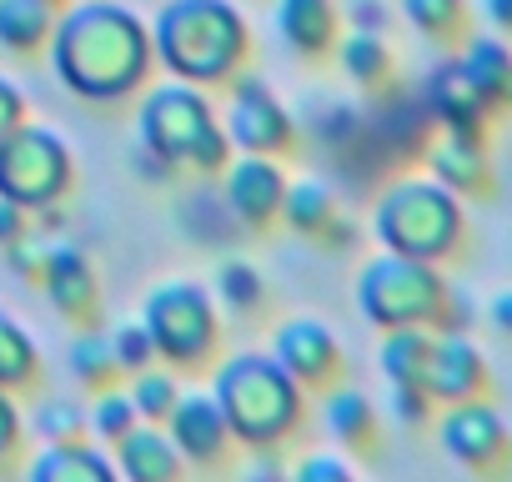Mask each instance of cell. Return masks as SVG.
<instances>
[{"label": "cell", "instance_id": "obj_40", "mask_svg": "<svg viewBox=\"0 0 512 482\" xmlns=\"http://www.w3.org/2000/svg\"><path fill=\"white\" fill-rule=\"evenodd\" d=\"M26 206H16L11 196H0V247H11L16 236H26Z\"/></svg>", "mask_w": 512, "mask_h": 482}, {"label": "cell", "instance_id": "obj_7", "mask_svg": "<svg viewBox=\"0 0 512 482\" xmlns=\"http://www.w3.org/2000/svg\"><path fill=\"white\" fill-rule=\"evenodd\" d=\"M71 146L36 121H21L0 136V196H11L26 211L56 206L71 191Z\"/></svg>", "mask_w": 512, "mask_h": 482}, {"label": "cell", "instance_id": "obj_1", "mask_svg": "<svg viewBox=\"0 0 512 482\" xmlns=\"http://www.w3.org/2000/svg\"><path fill=\"white\" fill-rule=\"evenodd\" d=\"M51 66L71 96L121 101L151 76V31L121 0H76L51 26Z\"/></svg>", "mask_w": 512, "mask_h": 482}, {"label": "cell", "instance_id": "obj_10", "mask_svg": "<svg viewBox=\"0 0 512 482\" xmlns=\"http://www.w3.org/2000/svg\"><path fill=\"white\" fill-rule=\"evenodd\" d=\"M226 81H231V111L221 121L226 141L236 151H267V156L287 151L297 126H292V111L272 96V86L262 76H236V71Z\"/></svg>", "mask_w": 512, "mask_h": 482}, {"label": "cell", "instance_id": "obj_24", "mask_svg": "<svg viewBox=\"0 0 512 482\" xmlns=\"http://www.w3.org/2000/svg\"><path fill=\"white\" fill-rule=\"evenodd\" d=\"M427 347H432V327H387L382 332V372L387 382H422V362H427Z\"/></svg>", "mask_w": 512, "mask_h": 482}, {"label": "cell", "instance_id": "obj_34", "mask_svg": "<svg viewBox=\"0 0 512 482\" xmlns=\"http://www.w3.org/2000/svg\"><path fill=\"white\" fill-rule=\"evenodd\" d=\"M111 352H116V367L121 372H141V367L156 362V342H151V332L141 322H121L111 332Z\"/></svg>", "mask_w": 512, "mask_h": 482}, {"label": "cell", "instance_id": "obj_8", "mask_svg": "<svg viewBox=\"0 0 512 482\" xmlns=\"http://www.w3.org/2000/svg\"><path fill=\"white\" fill-rule=\"evenodd\" d=\"M141 327L151 332L156 357H166L176 367H196L216 347V327L221 322H216V302H211L206 287H196L186 277H171V282L146 292Z\"/></svg>", "mask_w": 512, "mask_h": 482}, {"label": "cell", "instance_id": "obj_36", "mask_svg": "<svg viewBox=\"0 0 512 482\" xmlns=\"http://www.w3.org/2000/svg\"><path fill=\"white\" fill-rule=\"evenodd\" d=\"M46 247H51V241H41V236H36V241H31V236H16L6 252H11V267L36 282V277H41V262H46Z\"/></svg>", "mask_w": 512, "mask_h": 482}, {"label": "cell", "instance_id": "obj_29", "mask_svg": "<svg viewBox=\"0 0 512 482\" xmlns=\"http://www.w3.org/2000/svg\"><path fill=\"white\" fill-rule=\"evenodd\" d=\"M71 372L91 387H106L121 367H116V352H111V332H81L71 342Z\"/></svg>", "mask_w": 512, "mask_h": 482}, {"label": "cell", "instance_id": "obj_9", "mask_svg": "<svg viewBox=\"0 0 512 482\" xmlns=\"http://www.w3.org/2000/svg\"><path fill=\"white\" fill-rule=\"evenodd\" d=\"M437 442L452 462H462L472 472H497L512 457V432H507L502 412L482 397L447 402L442 417H437Z\"/></svg>", "mask_w": 512, "mask_h": 482}, {"label": "cell", "instance_id": "obj_3", "mask_svg": "<svg viewBox=\"0 0 512 482\" xmlns=\"http://www.w3.org/2000/svg\"><path fill=\"white\" fill-rule=\"evenodd\" d=\"M211 397H216L231 437H241L251 447H272L302 417V382L277 357H262V352L226 357L211 382Z\"/></svg>", "mask_w": 512, "mask_h": 482}, {"label": "cell", "instance_id": "obj_15", "mask_svg": "<svg viewBox=\"0 0 512 482\" xmlns=\"http://www.w3.org/2000/svg\"><path fill=\"white\" fill-rule=\"evenodd\" d=\"M427 106L432 116L447 126V131H467V136H482V121H487V101L482 91L472 86V76L462 71V61H442L432 76H427Z\"/></svg>", "mask_w": 512, "mask_h": 482}, {"label": "cell", "instance_id": "obj_32", "mask_svg": "<svg viewBox=\"0 0 512 482\" xmlns=\"http://www.w3.org/2000/svg\"><path fill=\"white\" fill-rule=\"evenodd\" d=\"M216 297H221L231 312H256V307H262V297H267V287H262V277H256L251 262H221V272H216Z\"/></svg>", "mask_w": 512, "mask_h": 482}, {"label": "cell", "instance_id": "obj_33", "mask_svg": "<svg viewBox=\"0 0 512 482\" xmlns=\"http://www.w3.org/2000/svg\"><path fill=\"white\" fill-rule=\"evenodd\" d=\"M141 422V412H136V402H131V392H101L96 397V407L86 412V427L101 437V442H116V437H126L131 427Z\"/></svg>", "mask_w": 512, "mask_h": 482}, {"label": "cell", "instance_id": "obj_28", "mask_svg": "<svg viewBox=\"0 0 512 482\" xmlns=\"http://www.w3.org/2000/svg\"><path fill=\"white\" fill-rule=\"evenodd\" d=\"M402 16L427 41H457V36H467V0H402Z\"/></svg>", "mask_w": 512, "mask_h": 482}, {"label": "cell", "instance_id": "obj_41", "mask_svg": "<svg viewBox=\"0 0 512 482\" xmlns=\"http://www.w3.org/2000/svg\"><path fill=\"white\" fill-rule=\"evenodd\" d=\"M352 26H362V31H382V26H387V11L377 6V0H352Z\"/></svg>", "mask_w": 512, "mask_h": 482}, {"label": "cell", "instance_id": "obj_20", "mask_svg": "<svg viewBox=\"0 0 512 482\" xmlns=\"http://www.w3.org/2000/svg\"><path fill=\"white\" fill-rule=\"evenodd\" d=\"M111 477H116V457L96 452L81 437L46 442V452L31 462V482H111Z\"/></svg>", "mask_w": 512, "mask_h": 482}, {"label": "cell", "instance_id": "obj_4", "mask_svg": "<svg viewBox=\"0 0 512 482\" xmlns=\"http://www.w3.org/2000/svg\"><path fill=\"white\" fill-rule=\"evenodd\" d=\"M372 231L382 241V252L442 262L462 241V201L437 176H402L377 196Z\"/></svg>", "mask_w": 512, "mask_h": 482}, {"label": "cell", "instance_id": "obj_37", "mask_svg": "<svg viewBox=\"0 0 512 482\" xmlns=\"http://www.w3.org/2000/svg\"><path fill=\"white\" fill-rule=\"evenodd\" d=\"M297 482H352V467L342 457H302Z\"/></svg>", "mask_w": 512, "mask_h": 482}, {"label": "cell", "instance_id": "obj_12", "mask_svg": "<svg viewBox=\"0 0 512 482\" xmlns=\"http://www.w3.org/2000/svg\"><path fill=\"white\" fill-rule=\"evenodd\" d=\"M432 402H457V397H482L487 387V357L477 352V342H467L462 332H442L432 327V347L422 362V382H417Z\"/></svg>", "mask_w": 512, "mask_h": 482}, {"label": "cell", "instance_id": "obj_16", "mask_svg": "<svg viewBox=\"0 0 512 482\" xmlns=\"http://www.w3.org/2000/svg\"><path fill=\"white\" fill-rule=\"evenodd\" d=\"M41 287H46V297L61 317L86 322L96 312V272H91L86 252H76V247H46Z\"/></svg>", "mask_w": 512, "mask_h": 482}, {"label": "cell", "instance_id": "obj_14", "mask_svg": "<svg viewBox=\"0 0 512 482\" xmlns=\"http://www.w3.org/2000/svg\"><path fill=\"white\" fill-rule=\"evenodd\" d=\"M161 422H166V437L176 442L181 462H196V467L216 462L231 442V427H226L211 392H176V402Z\"/></svg>", "mask_w": 512, "mask_h": 482}, {"label": "cell", "instance_id": "obj_43", "mask_svg": "<svg viewBox=\"0 0 512 482\" xmlns=\"http://www.w3.org/2000/svg\"><path fill=\"white\" fill-rule=\"evenodd\" d=\"M482 16L497 26V36H512V0H482Z\"/></svg>", "mask_w": 512, "mask_h": 482}, {"label": "cell", "instance_id": "obj_30", "mask_svg": "<svg viewBox=\"0 0 512 482\" xmlns=\"http://www.w3.org/2000/svg\"><path fill=\"white\" fill-rule=\"evenodd\" d=\"M176 377L166 372V367H141V372H131V402H136V412L146 417V422H161L166 412H171V402H176Z\"/></svg>", "mask_w": 512, "mask_h": 482}, {"label": "cell", "instance_id": "obj_18", "mask_svg": "<svg viewBox=\"0 0 512 482\" xmlns=\"http://www.w3.org/2000/svg\"><path fill=\"white\" fill-rule=\"evenodd\" d=\"M427 166H432V176H437L447 191H457V196H487V191H492V166H487L482 136L447 131V136L427 151Z\"/></svg>", "mask_w": 512, "mask_h": 482}, {"label": "cell", "instance_id": "obj_21", "mask_svg": "<svg viewBox=\"0 0 512 482\" xmlns=\"http://www.w3.org/2000/svg\"><path fill=\"white\" fill-rule=\"evenodd\" d=\"M472 86L492 111H512V46L497 36H467V51L457 56Z\"/></svg>", "mask_w": 512, "mask_h": 482}, {"label": "cell", "instance_id": "obj_25", "mask_svg": "<svg viewBox=\"0 0 512 482\" xmlns=\"http://www.w3.org/2000/svg\"><path fill=\"white\" fill-rule=\"evenodd\" d=\"M337 56H342V71H347L357 86H382V81L392 76V51H387L382 31L352 26V36H342Z\"/></svg>", "mask_w": 512, "mask_h": 482}, {"label": "cell", "instance_id": "obj_44", "mask_svg": "<svg viewBox=\"0 0 512 482\" xmlns=\"http://www.w3.org/2000/svg\"><path fill=\"white\" fill-rule=\"evenodd\" d=\"M487 317H492V327H497V332H507V337H512V287L492 297V307H487Z\"/></svg>", "mask_w": 512, "mask_h": 482}, {"label": "cell", "instance_id": "obj_27", "mask_svg": "<svg viewBox=\"0 0 512 482\" xmlns=\"http://www.w3.org/2000/svg\"><path fill=\"white\" fill-rule=\"evenodd\" d=\"M36 362H41V352H36V342H31V332L0 307V387H26L31 377H36Z\"/></svg>", "mask_w": 512, "mask_h": 482}, {"label": "cell", "instance_id": "obj_22", "mask_svg": "<svg viewBox=\"0 0 512 482\" xmlns=\"http://www.w3.org/2000/svg\"><path fill=\"white\" fill-rule=\"evenodd\" d=\"M56 11L46 0H0V46L6 51H36L51 41Z\"/></svg>", "mask_w": 512, "mask_h": 482}, {"label": "cell", "instance_id": "obj_6", "mask_svg": "<svg viewBox=\"0 0 512 482\" xmlns=\"http://www.w3.org/2000/svg\"><path fill=\"white\" fill-rule=\"evenodd\" d=\"M447 282L437 272V262L422 257H402V252H382L362 267L357 277V312L387 332V327H437Z\"/></svg>", "mask_w": 512, "mask_h": 482}, {"label": "cell", "instance_id": "obj_31", "mask_svg": "<svg viewBox=\"0 0 512 482\" xmlns=\"http://www.w3.org/2000/svg\"><path fill=\"white\" fill-rule=\"evenodd\" d=\"M31 427L41 442H71L86 432V407L71 402V397H46L36 412H31Z\"/></svg>", "mask_w": 512, "mask_h": 482}, {"label": "cell", "instance_id": "obj_2", "mask_svg": "<svg viewBox=\"0 0 512 482\" xmlns=\"http://www.w3.org/2000/svg\"><path fill=\"white\" fill-rule=\"evenodd\" d=\"M151 56L176 81H226L246 61V21L231 0H166Z\"/></svg>", "mask_w": 512, "mask_h": 482}, {"label": "cell", "instance_id": "obj_38", "mask_svg": "<svg viewBox=\"0 0 512 482\" xmlns=\"http://www.w3.org/2000/svg\"><path fill=\"white\" fill-rule=\"evenodd\" d=\"M21 442V407L11 397V387H0V462H6Z\"/></svg>", "mask_w": 512, "mask_h": 482}, {"label": "cell", "instance_id": "obj_39", "mask_svg": "<svg viewBox=\"0 0 512 482\" xmlns=\"http://www.w3.org/2000/svg\"><path fill=\"white\" fill-rule=\"evenodd\" d=\"M21 121H26V96H21V86L11 76H0V136L16 131Z\"/></svg>", "mask_w": 512, "mask_h": 482}, {"label": "cell", "instance_id": "obj_11", "mask_svg": "<svg viewBox=\"0 0 512 482\" xmlns=\"http://www.w3.org/2000/svg\"><path fill=\"white\" fill-rule=\"evenodd\" d=\"M287 196V171L267 151H241L236 161L221 166V201L241 226H267L282 216Z\"/></svg>", "mask_w": 512, "mask_h": 482}, {"label": "cell", "instance_id": "obj_45", "mask_svg": "<svg viewBox=\"0 0 512 482\" xmlns=\"http://www.w3.org/2000/svg\"><path fill=\"white\" fill-rule=\"evenodd\" d=\"M46 6H51V11H61V6H66V0H46Z\"/></svg>", "mask_w": 512, "mask_h": 482}, {"label": "cell", "instance_id": "obj_13", "mask_svg": "<svg viewBox=\"0 0 512 482\" xmlns=\"http://www.w3.org/2000/svg\"><path fill=\"white\" fill-rule=\"evenodd\" d=\"M272 357L302 382V387H327L342 367V347L317 317H287L272 332Z\"/></svg>", "mask_w": 512, "mask_h": 482}, {"label": "cell", "instance_id": "obj_17", "mask_svg": "<svg viewBox=\"0 0 512 482\" xmlns=\"http://www.w3.org/2000/svg\"><path fill=\"white\" fill-rule=\"evenodd\" d=\"M116 472L131 482H176L181 477V452L166 437L161 422H136L126 437H116Z\"/></svg>", "mask_w": 512, "mask_h": 482}, {"label": "cell", "instance_id": "obj_5", "mask_svg": "<svg viewBox=\"0 0 512 482\" xmlns=\"http://www.w3.org/2000/svg\"><path fill=\"white\" fill-rule=\"evenodd\" d=\"M136 131H141V146L166 156L171 166H196V171L216 176L231 161V141H226L211 101L191 81H176V76L141 96Z\"/></svg>", "mask_w": 512, "mask_h": 482}, {"label": "cell", "instance_id": "obj_26", "mask_svg": "<svg viewBox=\"0 0 512 482\" xmlns=\"http://www.w3.org/2000/svg\"><path fill=\"white\" fill-rule=\"evenodd\" d=\"M282 216L287 226L307 231V236H322V226L337 216V201H332V186L317 181V176H302V181H287V196H282Z\"/></svg>", "mask_w": 512, "mask_h": 482}, {"label": "cell", "instance_id": "obj_42", "mask_svg": "<svg viewBox=\"0 0 512 482\" xmlns=\"http://www.w3.org/2000/svg\"><path fill=\"white\" fill-rule=\"evenodd\" d=\"M136 171H141L146 181H166L176 166H171L166 156H156V151H146V146H141V151H136Z\"/></svg>", "mask_w": 512, "mask_h": 482}, {"label": "cell", "instance_id": "obj_23", "mask_svg": "<svg viewBox=\"0 0 512 482\" xmlns=\"http://www.w3.org/2000/svg\"><path fill=\"white\" fill-rule=\"evenodd\" d=\"M322 417H327V432H332L337 442H347V447H362V442H372V432H377L372 397L357 392V387H337V392H327Z\"/></svg>", "mask_w": 512, "mask_h": 482}, {"label": "cell", "instance_id": "obj_19", "mask_svg": "<svg viewBox=\"0 0 512 482\" xmlns=\"http://www.w3.org/2000/svg\"><path fill=\"white\" fill-rule=\"evenodd\" d=\"M272 26L297 56H322L337 41V6L332 0H277Z\"/></svg>", "mask_w": 512, "mask_h": 482}, {"label": "cell", "instance_id": "obj_35", "mask_svg": "<svg viewBox=\"0 0 512 482\" xmlns=\"http://www.w3.org/2000/svg\"><path fill=\"white\" fill-rule=\"evenodd\" d=\"M392 412L402 417V422H427L432 417V397L422 392V387H412V382H392Z\"/></svg>", "mask_w": 512, "mask_h": 482}]
</instances>
